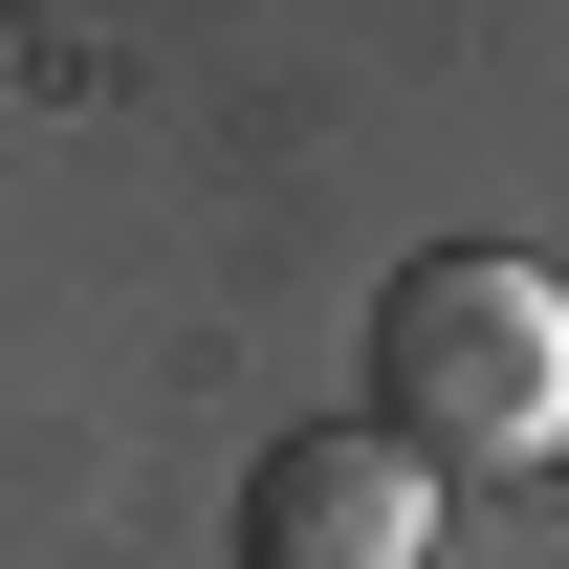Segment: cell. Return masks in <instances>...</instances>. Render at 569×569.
Listing matches in <instances>:
<instances>
[{"label":"cell","mask_w":569,"mask_h":569,"mask_svg":"<svg viewBox=\"0 0 569 569\" xmlns=\"http://www.w3.org/2000/svg\"><path fill=\"white\" fill-rule=\"evenodd\" d=\"M372 438L395 460H460V482H526L569 460V284L503 263V241H417L372 284Z\"/></svg>","instance_id":"cell-1"},{"label":"cell","mask_w":569,"mask_h":569,"mask_svg":"<svg viewBox=\"0 0 569 569\" xmlns=\"http://www.w3.org/2000/svg\"><path fill=\"white\" fill-rule=\"evenodd\" d=\"M417 548H438V482H417L372 417L284 438L263 482H241V569H417Z\"/></svg>","instance_id":"cell-2"}]
</instances>
